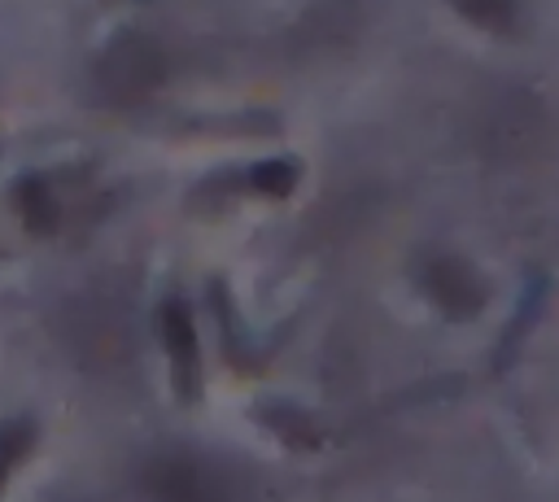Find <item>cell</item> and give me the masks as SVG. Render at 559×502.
<instances>
[{"label": "cell", "instance_id": "cell-4", "mask_svg": "<svg viewBox=\"0 0 559 502\" xmlns=\"http://www.w3.org/2000/svg\"><path fill=\"white\" fill-rule=\"evenodd\" d=\"M293 179H297V170H293L288 162H262V166L253 170V183H258L262 192H288Z\"/></svg>", "mask_w": 559, "mask_h": 502}, {"label": "cell", "instance_id": "cell-2", "mask_svg": "<svg viewBox=\"0 0 559 502\" xmlns=\"http://www.w3.org/2000/svg\"><path fill=\"white\" fill-rule=\"evenodd\" d=\"M424 284H428V297L450 314H476L480 301H485V284L463 258L424 262Z\"/></svg>", "mask_w": 559, "mask_h": 502}, {"label": "cell", "instance_id": "cell-3", "mask_svg": "<svg viewBox=\"0 0 559 502\" xmlns=\"http://www.w3.org/2000/svg\"><path fill=\"white\" fill-rule=\"evenodd\" d=\"M162 336H166V349L175 358L179 389L192 393L197 389V336H192V319H188V306L183 301H166V310H162Z\"/></svg>", "mask_w": 559, "mask_h": 502}, {"label": "cell", "instance_id": "cell-1", "mask_svg": "<svg viewBox=\"0 0 559 502\" xmlns=\"http://www.w3.org/2000/svg\"><path fill=\"white\" fill-rule=\"evenodd\" d=\"M100 87L114 96V100H135L144 92L157 87L162 79V52L153 39L144 35H122L105 57H100V70H96Z\"/></svg>", "mask_w": 559, "mask_h": 502}]
</instances>
